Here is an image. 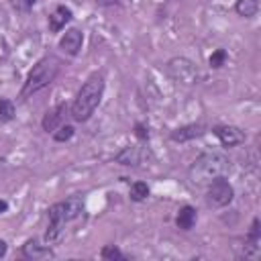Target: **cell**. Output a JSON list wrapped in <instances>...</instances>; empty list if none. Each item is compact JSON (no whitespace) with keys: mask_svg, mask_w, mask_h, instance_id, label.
I'll list each match as a JSON object with an SVG mask.
<instances>
[{"mask_svg":"<svg viewBox=\"0 0 261 261\" xmlns=\"http://www.w3.org/2000/svg\"><path fill=\"white\" fill-rule=\"evenodd\" d=\"M73 133H75V128H73L71 124H61V126L55 128L51 135H53V139H55L57 143H65V141H69V139L73 137Z\"/></svg>","mask_w":261,"mask_h":261,"instance_id":"44dd1931","label":"cell"},{"mask_svg":"<svg viewBox=\"0 0 261 261\" xmlns=\"http://www.w3.org/2000/svg\"><path fill=\"white\" fill-rule=\"evenodd\" d=\"M230 169V159L222 151H204L200 153L188 169V177L194 186H208L212 179L226 175Z\"/></svg>","mask_w":261,"mask_h":261,"instance_id":"7a4b0ae2","label":"cell"},{"mask_svg":"<svg viewBox=\"0 0 261 261\" xmlns=\"http://www.w3.org/2000/svg\"><path fill=\"white\" fill-rule=\"evenodd\" d=\"M206 133V126L202 122H190V124H184V126H177L169 133V139L173 143H188V141H194V139H200L202 135Z\"/></svg>","mask_w":261,"mask_h":261,"instance_id":"8fae6325","label":"cell"},{"mask_svg":"<svg viewBox=\"0 0 261 261\" xmlns=\"http://www.w3.org/2000/svg\"><path fill=\"white\" fill-rule=\"evenodd\" d=\"M100 257L106 261H126L128 259V255H124L116 245H104L100 251Z\"/></svg>","mask_w":261,"mask_h":261,"instance_id":"d6986e66","label":"cell"},{"mask_svg":"<svg viewBox=\"0 0 261 261\" xmlns=\"http://www.w3.org/2000/svg\"><path fill=\"white\" fill-rule=\"evenodd\" d=\"M232 200H234V188H232V184L224 175L212 179L206 186V202H208V206H212V208H224Z\"/></svg>","mask_w":261,"mask_h":261,"instance_id":"5b68a950","label":"cell"},{"mask_svg":"<svg viewBox=\"0 0 261 261\" xmlns=\"http://www.w3.org/2000/svg\"><path fill=\"white\" fill-rule=\"evenodd\" d=\"M6 251H8L6 241H0V257H4V255H6Z\"/></svg>","mask_w":261,"mask_h":261,"instance_id":"484cf974","label":"cell"},{"mask_svg":"<svg viewBox=\"0 0 261 261\" xmlns=\"http://www.w3.org/2000/svg\"><path fill=\"white\" fill-rule=\"evenodd\" d=\"M73 18V12H71V8L69 6H65V4H59V6H55V10L49 14V31L51 33H59L61 29H65V24L69 22Z\"/></svg>","mask_w":261,"mask_h":261,"instance_id":"4fadbf2b","label":"cell"},{"mask_svg":"<svg viewBox=\"0 0 261 261\" xmlns=\"http://www.w3.org/2000/svg\"><path fill=\"white\" fill-rule=\"evenodd\" d=\"M14 118V104L8 98L0 100V122H10Z\"/></svg>","mask_w":261,"mask_h":261,"instance_id":"ffe728a7","label":"cell"},{"mask_svg":"<svg viewBox=\"0 0 261 261\" xmlns=\"http://www.w3.org/2000/svg\"><path fill=\"white\" fill-rule=\"evenodd\" d=\"M6 210H8V202L0 198V214H2V212H6Z\"/></svg>","mask_w":261,"mask_h":261,"instance_id":"4316f807","label":"cell"},{"mask_svg":"<svg viewBox=\"0 0 261 261\" xmlns=\"http://www.w3.org/2000/svg\"><path fill=\"white\" fill-rule=\"evenodd\" d=\"M20 253H22V257L33 259V261L53 259V257H55V251L51 249V245H47V243L43 245V243H41V241H37V239H29V241H24V245H22Z\"/></svg>","mask_w":261,"mask_h":261,"instance_id":"30bf717a","label":"cell"},{"mask_svg":"<svg viewBox=\"0 0 261 261\" xmlns=\"http://www.w3.org/2000/svg\"><path fill=\"white\" fill-rule=\"evenodd\" d=\"M63 208H65V216H67V222L69 220H75L77 216H82L84 212V198L80 194H73L69 198L63 200Z\"/></svg>","mask_w":261,"mask_h":261,"instance_id":"9a60e30c","label":"cell"},{"mask_svg":"<svg viewBox=\"0 0 261 261\" xmlns=\"http://www.w3.org/2000/svg\"><path fill=\"white\" fill-rule=\"evenodd\" d=\"M96 4L98 6H114V4H118V0H96Z\"/></svg>","mask_w":261,"mask_h":261,"instance_id":"d4e9b609","label":"cell"},{"mask_svg":"<svg viewBox=\"0 0 261 261\" xmlns=\"http://www.w3.org/2000/svg\"><path fill=\"white\" fill-rule=\"evenodd\" d=\"M63 234H65V224H53V222H49L43 239H45L47 245L53 247V245H57V243L63 241Z\"/></svg>","mask_w":261,"mask_h":261,"instance_id":"e0dca14e","label":"cell"},{"mask_svg":"<svg viewBox=\"0 0 261 261\" xmlns=\"http://www.w3.org/2000/svg\"><path fill=\"white\" fill-rule=\"evenodd\" d=\"M261 255V222L259 218H253L251 228L247 237L243 239V245H237V257L239 259H257Z\"/></svg>","mask_w":261,"mask_h":261,"instance_id":"8992f818","label":"cell"},{"mask_svg":"<svg viewBox=\"0 0 261 261\" xmlns=\"http://www.w3.org/2000/svg\"><path fill=\"white\" fill-rule=\"evenodd\" d=\"M165 71L167 75L171 77V82L179 84V86H186V88H192V86H198L202 82V71L200 67L188 59V57H171L167 63H165Z\"/></svg>","mask_w":261,"mask_h":261,"instance_id":"277c9868","label":"cell"},{"mask_svg":"<svg viewBox=\"0 0 261 261\" xmlns=\"http://www.w3.org/2000/svg\"><path fill=\"white\" fill-rule=\"evenodd\" d=\"M128 196L133 202H145L149 198V186L145 181H135V184H130Z\"/></svg>","mask_w":261,"mask_h":261,"instance_id":"ac0fdd59","label":"cell"},{"mask_svg":"<svg viewBox=\"0 0 261 261\" xmlns=\"http://www.w3.org/2000/svg\"><path fill=\"white\" fill-rule=\"evenodd\" d=\"M196 220H198V212H196V208L190 206V204H186V206H181V208L177 210L175 226L181 228V230H192L194 224H196Z\"/></svg>","mask_w":261,"mask_h":261,"instance_id":"5bb4252c","label":"cell"},{"mask_svg":"<svg viewBox=\"0 0 261 261\" xmlns=\"http://www.w3.org/2000/svg\"><path fill=\"white\" fill-rule=\"evenodd\" d=\"M104 73L102 71H94L86 77V82L82 84V88L77 90L71 106H69V116L75 122H86L92 118V114L96 112L102 96H104Z\"/></svg>","mask_w":261,"mask_h":261,"instance_id":"6da1fadb","label":"cell"},{"mask_svg":"<svg viewBox=\"0 0 261 261\" xmlns=\"http://www.w3.org/2000/svg\"><path fill=\"white\" fill-rule=\"evenodd\" d=\"M35 4H37V0H18V10L29 12V10H31Z\"/></svg>","mask_w":261,"mask_h":261,"instance_id":"cb8c5ba5","label":"cell"},{"mask_svg":"<svg viewBox=\"0 0 261 261\" xmlns=\"http://www.w3.org/2000/svg\"><path fill=\"white\" fill-rule=\"evenodd\" d=\"M226 57H228V55H226L224 49H216V51L208 57V65H210L212 69H220V67L226 63Z\"/></svg>","mask_w":261,"mask_h":261,"instance_id":"7402d4cb","label":"cell"},{"mask_svg":"<svg viewBox=\"0 0 261 261\" xmlns=\"http://www.w3.org/2000/svg\"><path fill=\"white\" fill-rule=\"evenodd\" d=\"M212 133L218 137L222 147H239L245 143V133L243 128L234 126V124H216L212 128Z\"/></svg>","mask_w":261,"mask_h":261,"instance_id":"ba28073f","label":"cell"},{"mask_svg":"<svg viewBox=\"0 0 261 261\" xmlns=\"http://www.w3.org/2000/svg\"><path fill=\"white\" fill-rule=\"evenodd\" d=\"M149 157H151V153H149L147 147L128 145V147H122V149L114 155V161H116L118 165H124V167H139V165H143Z\"/></svg>","mask_w":261,"mask_h":261,"instance_id":"52a82bcc","label":"cell"},{"mask_svg":"<svg viewBox=\"0 0 261 261\" xmlns=\"http://www.w3.org/2000/svg\"><path fill=\"white\" fill-rule=\"evenodd\" d=\"M82 43H84V33L80 29H67L61 39H59V49L67 55H77L80 49H82Z\"/></svg>","mask_w":261,"mask_h":261,"instance_id":"7c38bea8","label":"cell"},{"mask_svg":"<svg viewBox=\"0 0 261 261\" xmlns=\"http://www.w3.org/2000/svg\"><path fill=\"white\" fill-rule=\"evenodd\" d=\"M67 114H69V106H67L65 102H61V104L49 108V110L45 112L43 120H41L43 130H45V133H53L55 128H59V126L65 122V116H67Z\"/></svg>","mask_w":261,"mask_h":261,"instance_id":"9c48e42d","label":"cell"},{"mask_svg":"<svg viewBox=\"0 0 261 261\" xmlns=\"http://www.w3.org/2000/svg\"><path fill=\"white\" fill-rule=\"evenodd\" d=\"M135 137L139 141H149V126L145 122H135Z\"/></svg>","mask_w":261,"mask_h":261,"instance_id":"603a6c76","label":"cell"},{"mask_svg":"<svg viewBox=\"0 0 261 261\" xmlns=\"http://www.w3.org/2000/svg\"><path fill=\"white\" fill-rule=\"evenodd\" d=\"M234 12L243 18H253L259 12V0H237Z\"/></svg>","mask_w":261,"mask_h":261,"instance_id":"2e32d148","label":"cell"},{"mask_svg":"<svg viewBox=\"0 0 261 261\" xmlns=\"http://www.w3.org/2000/svg\"><path fill=\"white\" fill-rule=\"evenodd\" d=\"M59 69H61V63L57 57L53 55H45L41 57L33 67L31 71L27 73L24 82H22V88H20V98L27 100L29 96L45 90L47 86H51L55 82V77L59 75Z\"/></svg>","mask_w":261,"mask_h":261,"instance_id":"3957f363","label":"cell"}]
</instances>
